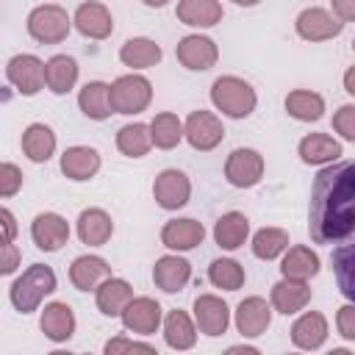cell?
Listing matches in <instances>:
<instances>
[{"label":"cell","mask_w":355,"mask_h":355,"mask_svg":"<svg viewBox=\"0 0 355 355\" xmlns=\"http://www.w3.org/2000/svg\"><path fill=\"white\" fill-rule=\"evenodd\" d=\"M308 230L316 244H341L355 236V161L330 164L313 178Z\"/></svg>","instance_id":"1"},{"label":"cell","mask_w":355,"mask_h":355,"mask_svg":"<svg viewBox=\"0 0 355 355\" xmlns=\"http://www.w3.org/2000/svg\"><path fill=\"white\" fill-rule=\"evenodd\" d=\"M208 280L214 288L222 291H239L244 286V266L233 258H216L208 266Z\"/></svg>","instance_id":"40"},{"label":"cell","mask_w":355,"mask_h":355,"mask_svg":"<svg viewBox=\"0 0 355 355\" xmlns=\"http://www.w3.org/2000/svg\"><path fill=\"white\" fill-rule=\"evenodd\" d=\"M144 6H150V8H161V6H166L169 0H141Z\"/></svg>","instance_id":"50"},{"label":"cell","mask_w":355,"mask_h":355,"mask_svg":"<svg viewBox=\"0 0 355 355\" xmlns=\"http://www.w3.org/2000/svg\"><path fill=\"white\" fill-rule=\"evenodd\" d=\"M72 17L67 14V8L55 6V3H44V6H36L31 14H28V33L31 39L42 42V44H58L69 36V28H72Z\"/></svg>","instance_id":"4"},{"label":"cell","mask_w":355,"mask_h":355,"mask_svg":"<svg viewBox=\"0 0 355 355\" xmlns=\"http://www.w3.org/2000/svg\"><path fill=\"white\" fill-rule=\"evenodd\" d=\"M344 89H347V92L355 97V64H352V67L344 72Z\"/></svg>","instance_id":"48"},{"label":"cell","mask_w":355,"mask_h":355,"mask_svg":"<svg viewBox=\"0 0 355 355\" xmlns=\"http://www.w3.org/2000/svg\"><path fill=\"white\" fill-rule=\"evenodd\" d=\"M78 108L89 116V119H108L114 114V105H111V83H103V80H89L80 94H78Z\"/></svg>","instance_id":"27"},{"label":"cell","mask_w":355,"mask_h":355,"mask_svg":"<svg viewBox=\"0 0 355 355\" xmlns=\"http://www.w3.org/2000/svg\"><path fill=\"white\" fill-rule=\"evenodd\" d=\"M0 219H3V230H6V239L3 241H14V236H17V219H14V214L8 208H0Z\"/></svg>","instance_id":"47"},{"label":"cell","mask_w":355,"mask_h":355,"mask_svg":"<svg viewBox=\"0 0 355 355\" xmlns=\"http://www.w3.org/2000/svg\"><path fill=\"white\" fill-rule=\"evenodd\" d=\"M247 236H250V219L244 214H239V211L222 214L216 219V225H214V241L222 250H239V247H244Z\"/></svg>","instance_id":"29"},{"label":"cell","mask_w":355,"mask_h":355,"mask_svg":"<svg viewBox=\"0 0 355 355\" xmlns=\"http://www.w3.org/2000/svg\"><path fill=\"white\" fill-rule=\"evenodd\" d=\"M19 261H22V255H19L17 244H14V241H3V261H0V272H3V275L17 272Z\"/></svg>","instance_id":"45"},{"label":"cell","mask_w":355,"mask_h":355,"mask_svg":"<svg viewBox=\"0 0 355 355\" xmlns=\"http://www.w3.org/2000/svg\"><path fill=\"white\" fill-rule=\"evenodd\" d=\"M263 155L252 147H236L225 161V178L236 189H250L263 178Z\"/></svg>","instance_id":"8"},{"label":"cell","mask_w":355,"mask_h":355,"mask_svg":"<svg viewBox=\"0 0 355 355\" xmlns=\"http://www.w3.org/2000/svg\"><path fill=\"white\" fill-rule=\"evenodd\" d=\"M341 28H344V22L333 11L319 8V6H311V8L300 11L297 19H294V31L305 42H327V39H336L341 33Z\"/></svg>","instance_id":"9"},{"label":"cell","mask_w":355,"mask_h":355,"mask_svg":"<svg viewBox=\"0 0 355 355\" xmlns=\"http://www.w3.org/2000/svg\"><path fill=\"white\" fill-rule=\"evenodd\" d=\"M44 61L39 58V55H33V53H19V55H14V58H8V64H6V78H8V83L19 92V94H25V97H33L36 92H42L47 83H44Z\"/></svg>","instance_id":"6"},{"label":"cell","mask_w":355,"mask_h":355,"mask_svg":"<svg viewBox=\"0 0 355 355\" xmlns=\"http://www.w3.org/2000/svg\"><path fill=\"white\" fill-rule=\"evenodd\" d=\"M297 153H300L302 164L322 166V164H333V161H338V155H341V144H338L333 136H327V133H308V136L300 141Z\"/></svg>","instance_id":"28"},{"label":"cell","mask_w":355,"mask_h":355,"mask_svg":"<svg viewBox=\"0 0 355 355\" xmlns=\"http://www.w3.org/2000/svg\"><path fill=\"white\" fill-rule=\"evenodd\" d=\"M333 275L338 283V291L355 302V244H344L333 250Z\"/></svg>","instance_id":"37"},{"label":"cell","mask_w":355,"mask_h":355,"mask_svg":"<svg viewBox=\"0 0 355 355\" xmlns=\"http://www.w3.org/2000/svg\"><path fill=\"white\" fill-rule=\"evenodd\" d=\"M327 319L319 311H305L294 324H291V344L297 349H319L327 341Z\"/></svg>","instance_id":"21"},{"label":"cell","mask_w":355,"mask_h":355,"mask_svg":"<svg viewBox=\"0 0 355 355\" xmlns=\"http://www.w3.org/2000/svg\"><path fill=\"white\" fill-rule=\"evenodd\" d=\"M153 100V83L144 78V75H119L114 83H111V105H114V114H141Z\"/></svg>","instance_id":"5"},{"label":"cell","mask_w":355,"mask_h":355,"mask_svg":"<svg viewBox=\"0 0 355 355\" xmlns=\"http://www.w3.org/2000/svg\"><path fill=\"white\" fill-rule=\"evenodd\" d=\"M352 50H355V39H352Z\"/></svg>","instance_id":"52"},{"label":"cell","mask_w":355,"mask_h":355,"mask_svg":"<svg viewBox=\"0 0 355 355\" xmlns=\"http://www.w3.org/2000/svg\"><path fill=\"white\" fill-rule=\"evenodd\" d=\"M78 80V61L72 55H53L44 67V83L53 94H67Z\"/></svg>","instance_id":"33"},{"label":"cell","mask_w":355,"mask_h":355,"mask_svg":"<svg viewBox=\"0 0 355 355\" xmlns=\"http://www.w3.org/2000/svg\"><path fill=\"white\" fill-rule=\"evenodd\" d=\"M122 324L136 336H153L161 327V305L153 297H133L122 311Z\"/></svg>","instance_id":"15"},{"label":"cell","mask_w":355,"mask_h":355,"mask_svg":"<svg viewBox=\"0 0 355 355\" xmlns=\"http://www.w3.org/2000/svg\"><path fill=\"white\" fill-rule=\"evenodd\" d=\"M39 327H42V333H44L50 341H55V344L69 341L72 333H75V313H72V308H69L67 302H50V305H44V311H42Z\"/></svg>","instance_id":"25"},{"label":"cell","mask_w":355,"mask_h":355,"mask_svg":"<svg viewBox=\"0 0 355 355\" xmlns=\"http://www.w3.org/2000/svg\"><path fill=\"white\" fill-rule=\"evenodd\" d=\"M202 239H205V227H202V222H197L191 216L169 219L161 227V244L169 247V250H175V252L194 250L197 244H202Z\"/></svg>","instance_id":"17"},{"label":"cell","mask_w":355,"mask_h":355,"mask_svg":"<svg viewBox=\"0 0 355 355\" xmlns=\"http://www.w3.org/2000/svg\"><path fill=\"white\" fill-rule=\"evenodd\" d=\"M330 6L341 22H355V0H330Z\"/></svg>","instance_id":"46"},{"label":"cell","mask_w":355,"mask_h":355,"mask_svg":"<svg viewBox=\"0 0 355 355\" xmlns=\"http://www.w3.org/2000/svg\"><path fill=\"white\" fill-rule=\"evenodd\" d=\"M119 352H147V355H155V347L147 344V341L125 338V336H116V338L105 341V355H119Z\"/></svg>","instance_id":"43"},{"label":"cell","mask_w":355,"mask_h":355,"mask_svg":"<svg viewBox=\"0 0 355 355\" xmlns=\"http://www.w3.org/2000/svg\"><path fill=\"white\" fill-rule=\"evenodd\" d=\"M105 277H111V266L100 255H78L69 266V283L78 291H97Z\"/></svg>","instance_id":"20"},{"label":"cell","mask_w":355,"mask_h":355,"mask_svg":"<svg viewBox=\"0 0 355 355\" xmlns=\"http://www.w3.org/2000/svg\"><path fill=\"white\" fill-rule=\"evenodd\" d=\"M114 236V219L103 208H86L78 216V239L89 247H103Z\"/></svg>","instance_id":"22"},{"label":"cell","mask_w":355,"mask_h":355,"mask_svg":"<svg viewBox=\"0 0 355 355\" xmlns=\"http://www.w3.org/2000/svg\"><path fill=\"white\" fill-rule=\"evenodd\" d=\"M227 352H247V355H255L258 349H255V347H244V344H236V347H230Z\"/></svg>","instance_id":"49"},{"label":"cell","mask_w":355,"mask_h":355,"mask_svg":"<svg viewBox=\"0 0 355 355\" xmlns=\"http://www.w3.org/2000/svg\"><path fill=\"white\" fill-rule=\"evenodd\" d=\"M97 169H100V153L94 147L75 144V147H67L61 155V172L69 180H89L97 175Z\"/></svg>","instance_id":"24"},{"label":"cell","mask_w":355,"mask_h":355,"mask_svg":"<svg viewBox=\"0 0 355 355\" xmlns=\"http://www.w3.org/2000/svg\"><path fill=\"white\" fill-rule=\"evenodd\" d=\"M130 300H133V288L122 277H105L94 291V302L103 316H122Z\"/></svg>","instance_id":"23"},{"label":"cell","mask_w":355,"mask_h":355,"mask_svg":"<svg viewBox=\"0 0 355 355\" xmlns=\"http://www.w3.org/2000/svg\"><path fill=\"white\" fill-rule=\"evenodd\" d=\"M31 239H33V244L39 250L55 252L69 241V222L55 211L36 214L33 222H31Z\"/></svg>","instance_id":"12"},{"label":"cell","mask_w":355,"mask_h":355,"mask_svg":"<svg viewBox=\"0 0 355 355\" xmlns=\"http://www.w3.org/2000/svg\"><path fill=\"white\" fill-rule=\"evenodd\" d=\"M233 3H236V6H258L261 0H233Z\"/></svg>","instance_id":"51"},{"label":"cell","mask_w":355,"mask_h":355,"mask_svg":"<svg viewBox=\"0 0 355 355\" xmlns=\"http://www.w3.org/2000/svg\"><path fill=\"white\" fill-rule=\"evenodd\" d=\"M280 272H283V277L311 280V277L319 272V255H316L311 247H305V244L288 247V250H286V255H283Z\"/></svg>","instance_id":"34"},{"label":"cell","mask_w":355,"mask_h":355,"mask_svg":"<svg viewBox=\"0 0 355 355\" xmlns=\"http://www.w3.org/2000/svg\"><path fill=\"white\" fill-rule=\"evenodd\" d=\"M55 291V272L47 263H31L8 288V300L19 313H33L44 297Z\"/></svg>","instance_id":"2"},{"label":"cell","mask_w":355,"mask_h":355,"mask_svg":"<svg viewBox=\"0 0 355 355\" xmlns=\"http://www.w3.org/2000/svg\"><path fill=\"white\" fill-rule=\"evenodd\" d=\"M19 189H22V169L17 164H11V161H3L0 164V197L8 200Z\"/></svg>","instance_id":"41"},{"label":"cell","mask_w":355,"mask_h":355,"mask_svg":"<svg viewBox=\"0 0 355 355\" xmlns=\"http://www.w3.org/2000/svg\"><path fill=\"white\" fill-rule=\"evenodd\" d=\"M336 327H338V336L347 338V341H355V302H347L338 308L336 313Z\"/></svg>","instance_id":"44"},{"label":"cell","mask_w":355,"mask_h":355,"mask_svg":"<svg viewBox=\"0 0 355 355\" xmlns=\"http://www.w3.org/2000/svg\"><path fill=\"white\" fill-rule=\"evenodd\" d=\"M175 55L178 61L186 67V69H194V72H205L211 69L216 61H219V47L211 36H202V33H189L178 42L175 47Z\"/></svg>","instance_id":"10"},{"label":"cell","mask_w":355,"mask_h":355,"mask_svg":"<svg viewBox=\"0 0 355 355\" xmlns=\"http://www.w3.org/2000/svg\"><path fill=\"white\" fill-rule=\"evenodd\" d=\"M286 111L300 122H316L324 116V97L311 89H294L286 94Z\"/></svg>","instance_id":"36"},{"label":"cell","mask_w":355,"mask_h":355,"mask_svg":"<svg viewBox=\"0 0 355 355\" xmlns=\"http://www.w3.org/2000/svg\"><path fill=\"white\" fill-rule=\"evenodd\" d=\"M150 130H153V144H155L158 150H172V147H178L180 139H183V122H180L178 114H172V111L155 114L153 122H150Z\"/></svg>","instance_id":"38"},{"label":"cell","mask_w":355,"mask_h":355,"mask_svg":"<svg viewBox=\"0 0 355 355\" xmlns=\"http://www.w3.org/2000/svg\"><path fill=\"white\" fill-rule=\"evenodd\" d=\"M22 153L33 164L50 161V155L55 153V133H53V128H47L44 122H31L22 130Z\"/></svg>","instance_id":"32"},{"label":"cell","mask_w":355,"mask_h":355,"mask_svg":"<svg viewBox=\"0 0 355 355\" xmlns=\"http://www.w3.org/2000/svg\"><path fill=\"white\" fill-rule=\"evenodd\" d=\"M211 103L216 105V111H222L230 119H244L255 111L258 105V94L255 89L239 78V75H222L214 80L211 86Z\"/></svg>","instance_id":"3"},{"label":"cell","mask_w":355,"mask_h":355,"mask_svg":"<svg viewBox=\"0 0 355 355\" xmlns=\"http://www.w3.org/2000/svg\"><path fill=\"white\" fill-rule=\"evenodd\" d=\"M72 22H75V28L86 36V39H108L111 33H114V17H111V11L103 6V3H97V0H86V3H80L78 6V11H75V17H72Z\"/></svg>","instance_id":"16"},{"label":"cell","mask_w":355,"mask_h":355,"mask_svg":"<svg viewBox=\"0 0 355 355\" xmlns=\"http://www.w3.org/2000/svg\"><path fill=\"white\" fill-rule=\"evenodd\" d=\"M183 136L186 141L200 150V153H208L214 147H219V141L225 139V125L222 119L214 114V111H191L183 122Z\"/></svg>","instance_id":"7"},{"label":"cell","mask_w":355,"mask_h":355,"mask_svg":"<svg viewBox=\"0 0 355 355\" xmlns=\"http://www.w3.org/2000/svg\"><path fill=\"white\" fill-rule=\"evenodd\" d=\"M153 197L164 211H178L189 202L191 197V180L180 169H164L155 175L153 183Z\"/></svg>","instance_id":"11"},{"label":"cell","mask_w":355,"mask_h":355,"mask_svg":"<svg viewBox=\"0 0 355 355\" xmlns=\"http://www.w3.org/2000/svg\"><path fill=\"white\" fill-rule=\"evenodd\" d=\"M333 130L341 139L355 141V103H347L333 114Z\"/></svg>","instance_id":"42"},{"label":"cell","mask_w":355,"mask_h":355,"mask_svg":"<svg viewBox=\"0 0 355 355\" xmlns=\"http://www.w3.org/2000/svg\"><path fill=\"white\" fill-rule=\"evenodd\" d=\"M161 47L147 39V36H130L122 47H119V61L130 69H150L161 61Z\"/></svg>","instance_id":"31"},{"label":"cell","mask_w":355,"mask_h":355,"mask_svg":"<svg viewBox=\"0 0 355 355\" xmlns=\"http://www.w3.org/2000/svg\"><path fill=\"white\" fill-rule=\"evenodd\" d=\"M311 302V286L308 280H294V277H283L272 286V308L283 316H291L297 311H302Z\"/></svg>","instance_id":"19"},{"label":"cell","mask_w":355,"mask_h":355,"mask_svg":"<svg viewBox=\"0 0 355 355\" xmlns=\"http://www.w3.org/2000/svg\"><path fill=\"white\" fill-rule=\"evenodd\" d=\"M194 322H197L200 333L216 338V336H222V333L227 330V324H230V308H227V302H225L222 297H216V294H200V297L194 300Z\"/></svg>","instance_id":"13"},{"label":"cell","mask_w":355,"mask_h":355,"mask_svg":"<svg viewBox=\"0 0 355 355\" xmlns=\"http://www.w3.org/2000/svg\"><path fill=\"white\" fill-rule=\"evenodd\" d=\"M153 280L161 291L166 294H178L186 288V283L191 280V263L180 255H161L153 266Z\"/></svg>","instance_id":"18"},{"label":"cell","mask_w":355,"mask_h":355,"mask_svg":"<svg viewBox=\"0 0 355 355\" xmlns=\"http://www.w3.org/2000/svg\"><path fill=\"white\" fill-rule=\"evenodd\" d=\"M164 341L172 349H191L197 344V324L191 322V316L180 308L169 311L164 319Z\"/></svg>","instance_id":"30"},{"label":"cell","mask_w":355,"mask_h":355,"mask_svg":"<svg viewBox=\"0 0 355 355\" xmlns=\"http://www.w3.org/2000/svg\"><path fill=\"white\" fill-rule=\"evenodd\" d=\"M252 255L261 261H275L288 250V233L283 227H261L252 236Z\"/></svg>","instance_id":"39"},{"label":"cell","mask_w":355,"mask_h":355,"mask_svg":"<svg viewBox=\"0 0 355 355\" xmlns=\"http://www.w3.org/2000/svg\"><path fill=\"white\" fill-rule=\"evenodd\" d=\"M272 324V305L263 297H244L236 305V330L244 338H258Z\"/></svg>","instance_id":"14"},{"label":"cell","mask_w":355,"mask_h":355,"mask_svg":"<svg viewBox=\"0 0 355 355\" xmlns=\"http://www.w3.org/2000/svg\"><path fill=\"white\" fill-rule=\"evenodd\" d=\"M153 147V130L144 122H128L116 133V150L128 158H141Z\"/></svg>","instance_id":"35"},{"label":"cell","mask_w":355,"mask_h":355,"mask_svg":"<svg viewBox=\"0 0 355 355\" xmlns=\"http://www.w3.org/2000/svg\"><path fill=\"white\" fill-rule=\"evenodd\" d=\"M178 19L183 25L191 28H214L216 22H222V3L219 0H178L175 8Z\"/></svg>","instance_id":"26"}]
</instances>
